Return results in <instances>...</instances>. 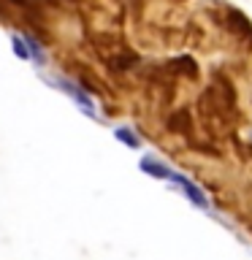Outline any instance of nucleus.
Wrapping results in <instances>:
<instances>
[{"instance_id":"nucleus-1","label":"nucleus","mask_w":252,"mask_h":260,"mask_svg":"<svg viewBox=\"0 0 252 260\" xmlns=\"http://www.w3.org/2000/svg\"><path fill=\"white\" fill-rule=\"evenodd\" d=\"M171 182H176L179 187H182V190L187 192V198H190V201L195 203V206H203V209L209 206V201H206V195L201 192V187H195V184H193L187 176H182V174H174V171H171Z\"/></svg>"},{"instance_id":"nucleus-2","label":"nucleus","mask_w":252,"mask_h":260,"mask_svg":"<svg viewBox=\"0 0 252 260\" xmlns=\"http://www.w3.org/2000/svg\"><path fill=\"white\" fill-rule=\"evenodd\" d=\"M141 168H144L149 176H154V179H171V168L163 166V162L154 160V157H144V160H141Z\"/></svg>"},{"instance_id":"nucleus-3","label":"nucleus","mask_w":252,"mask_h":260,"mask_svg":"<svg viewBox=\"0 0 252 260\" xmlns=\"http://www.w3.org/2000/svg\"><path fill=\"white\" fill-rule=\"evenodd\" d=\"M114 136H117L119 141H125L128 146H133V149H138V144H141V141H138V138H136L133 133H130L128 127H117V130H114Z\"/></svg>"},{"instance_id":"nucleus-4","label":"nucleus","mask_w":252,"mask_h":260,"mask_svg":"<svg viewBox=\"0 0 252 260\" xmlns=\"http://www.w3.org/2000/svg\"><path fill=\"white\" fill-rule=\"evenodd\" d=\"M14 52L19 54V57H24V60H30V52H27V49H24L22 38H14Z\"/></svg>"}]
</instances>
